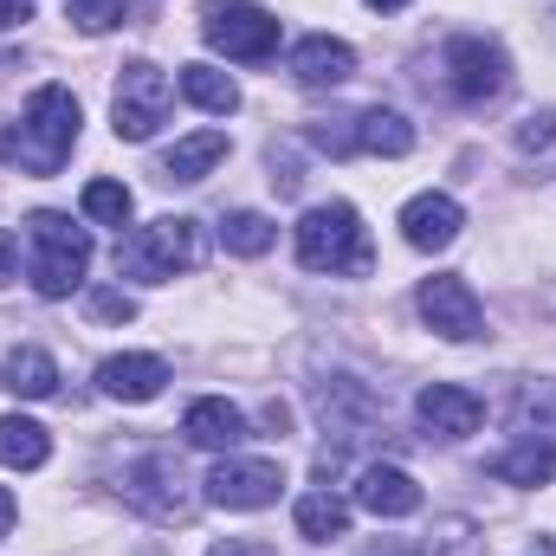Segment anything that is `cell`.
Wrapping results in <instances>:
<instances>
[{
	"label": "cell",
	"instance_id": "cell-1",
	"mask_svg": "<svg viewBox=\"0 0 556 556\" xmlns=\"http://www.w3.org/2000/svg\"><path fill=\"white\" fill-rule=\"evenodd\" d=\"M78 124H85L78 98L65 85H39L26 98L20 124L0 130V162L20 168V175H59L72 162V149H78Z\"/></svg>",
	"mask_w": 556,
	"mask_h": 556
},
{
	"label": "cell",
	"instance_id": "cell-2",
	"mask_svg": "<svg viewBox=\"0 0 556 556\" xmlns=\"http://www.w3.org/2000/svg\"><path fill=\"white\" fill-rule=\"evenodd\" d=\"M298 266L304 273H330V278H363L376 266L369 253V227L350 201H324L298 220Z\"/></svg>",
	"mask_w": 556,
	"mask_h": 556
},
{
	"label": "cell",
	"instance_id": "cell-3",
	"mask_svg": "<svg viewBox=\"0 0 556 556\" xmlns=\"http://www.w3.org/2000/svg\"><path fill=\"white\" fill-rule=\"evenodd\" d=\"M85 266H91V233L72 227V214H26V278L39 298H72L85 285Z\"/></svg>",
	"mask_w": 556,
	"mask_h": 556
},
{
	"label": "cell",
	"instance_id": "cell-4",
	"mask_svg": "<svg viewBox=\"0 0 556 556\" xmlns=\"http://www.w3.org/2000/svg\"><path fill=\"white\" fill-rule=\"evenodd\" d=\"M201 253H207L201 220H188V214H162V220L137 227L130 240H117V278L168 285L175 273H194V266H201Z\"/></svg>",
	"mask_w": 556,
	"mask_h": 556
},
{
	"label": "cell",
	"instance_id": "cell-5",
	"mask_svg": "<svg viewBox=\"0 0 556 556\" xmlns=\"http://www.w3.org/2000/svg\"><path fill=\"white\" fill-rule=\"evenodd\" d=\"M201 39L240 65H266L278 52V13H266L260 0H207L201 7Z\"/></svg>",
	"mask_w": 556,
	"mask_h": 556
},
{
	"label": "cell",
	"instance_id": "cell-6",
	"mask_svg": "<svg viewBox=\"0 0 556 556\" xmlns=\"http://www.w3.org/2000/svg\"><path fill=\"white\" fill-rule=\"evenodd\" d=\"M168 104H175L168 72L149 65V59H130L124 78H117V91H111V130H117V142H149L168 124Z\"/></svg>",
	"mask_w": 556,
	"mask_h": 556
},
{
	"label": "cell",
	"instance_id": "cell-7",
	"mask_svg": "<svg viewBox=\"0 0 556 556\" xmlns=\"http://www.w3.org/2000/svg\"><path fill=\"white\" fill-rule=\"evenodd\" d=\"M446 91L459 98V104H492V98H505V85H511V59H505V46L498 39H485V33H459V39H446Z\"/></svg>",
	"mask_w": 556,
	"mask_h": 556
},
{
	"label": "cell",
	"instance_id": "cell-8",
	"mask_svg": "<svg viewBox=\"0 0 556 556\" xmlns=\"http://www.w3.org/2000/svg\"><path fill=\"white\" fill-rule=\"evenodd\" d=\"M124 498L137 505L142 518H155V525H188V518H194V498H188V479H181L175 453L137 459V466L124 472Z\"/></svg>",
	"mask_w": 556,
	"mask_h": 556
},
{
	"label": "cell",
	"instance_id": "cell-9",
	"mask_svg": "<svg viewBox=\"0 0 556 556\" xmlns=\"http://www.w3.org/2000/svg\"><path fill=\"white\" fill-rule=\"evenodd\" d=\"M278 492H285L278 459H240V453H227L207 472V505H220V511H266V505H278Z\"/></svg>",
	"mask_w": 556,
	"mask_h": 556
},
{
	"label": "cell",
	"instance_id": "cell-10",
	"mask_svg": "<svg viewBox=\"0 0 556 556\" xmlns=\"http://www.w3.org/2000/svg\"><path fill=\"white\" fill-rule=\"evenodd\" d=\"M420 317H427V330H440L446 343H472V337H485V311H479V298H472V285L453 273L427 278L415 291Z\"/></svg>",
	"mask_w": 556,
	"mask_h": 556
},
{
	"label": "cell",
	"instance_id": "cell-11",
	"mask_svg": "<svg viewBox=\"0 0 556 556\" xmlns=\"http://www.w3.org/2000/svg\"><path fill=\"white\" fill-rule=\"evenodd\" d=\"M311 408L324 415V433H337V446L363 440V433L382 420V402H376L356 376H330V382H317V389H311Z\"/></svg>",
	"mask_w": 556,
	"mask_h": 556
},
{
	"label": "cell",
	"instance_id": "cell-12",
	"mask_svg": "<svg viewBox=\"0 0 556 556\" xmlns=\"http://www.w3.org/2000/svg\"><path fill=\"white\" fill-rule=\"evenodd\" d=\"M415 420L433 433V440H466V433H479L485 402H479L472 389H459V382H433V389L415 395Z\"/></svg>",
	"mask_w": 556,
	"mask_h": 556
},
{
	"label": "cell",
	"instance_id": "cell-13",
	"mask_svg": "<svg viewBox=\"0 0 556 556\" xmlns=\"http://www.w3.org/2000/svg\"><path fill=\"white\" fill-rule=\"evenodd\" d=\"M459 227H466V214H459V201L453 194H415L408 207H402V240L415 247V253H446L453 240H459Z\"/></svg>",
	"mask_w": 556,
	"mask_h": 556
},
{
	"label": "cell",
	"instance_id": "cell-14",
	"mask_svg": "<svg viewBox=\"0 0 556 556\" xmlns=\"http://www.w3.org/2000/svg\"><path fill=\"white\" fill-rule=\"evenodd\" d=\"M285 72H291L304 91H330V85L356 78V52H350L343 39H330V33H311V39H298V46H291Z\"/></svg>",
	"mask_w": 556,
	"mask_h": 556
},
{
	"label": "cell",
	"instance_id": "cell-15",
	"mask_svg": "<svg viewBox=\"0 0 556 556\" xmlns=\"http://www.w3.org/2000/svg\"><path fill=\"white\" fill-rule=\"evenodd\" d=\"M98 389L111 395V402H155L162 389H168V363L162 356H142V350H130V356H104L98 363Z\"/></svg>",
	"mask_w": 556,
	"mask_h": 556
},
{
	"label": "cell",
	"instance_id": "cell-16",
	"mask_svg": "<svg viewBox=\"0 0 556 556\" xmlns=\"http://www.w3.org/2000/svg\"><path fill=\"white\" fill-rule=\"evenodd\" d=\"M356 505L376 511V518H415L420 511V485L402 472V466H363V479H356Z\"/></svg>",
	"mask_w": 556,
	"mask_h": 556
},
{
	"label": "cell",
	"instance_id": "cell-17",
	"mask_svg": "<svg viewBox=\"0 0 556 556\" xmlns=\"http://www.w3.org/2000/svg\"><path fill=\"white\" fill-rule=\"evenodd\" d=\"M181 433H188V446H201V453H233V446L247 440V415H240L233 402L207 395V402H194V408L181 415Z\"/></svg>",
	"mask_w": 556,
	"mask_h": 556
},
{
	"label": "cell",
	"instance_id": "cell-18",
	"mask_svg": "<svg viewBox=\"0 0 556 556\" xmlns=\"http://www.w3.org/2000/svg\"><path fill=\"white\" fill-rule=\"evenodd\" d=\"M214 162H227V130H194V137H181L162 162H155V181H181V188H194V181H207Z\"/></svg>",
	"mask_w": 556,
	"mask_h": 556
},
{
	"label": "cell",
	"instance_id": "cell-19",
	"mask_svg": "<svg viewBox=\"0 0 556 556\" xmlns=\"http://www.w3.org/2000/svg\"><path fill=\"white\" fill-rule=\"evenodd\" d=\"M0 389L20 395V402H46V395H59V363H52L46 350L20 343V350L0 356Z\"/></svg>",
	"mask_w": 556,
	"mask_h": 556
},
{
	"label": "cell",
	"instance_id": "cell-20",
	"mask_svg": "<svg viewBox=\"0 0 556 556\" xmlns=\"http://www.w3.org/2000/svg\"><path fill=\"white\" fill-rule=\"evenodd\" d=\"M350 142L363 155H408L415 149V124L402 111H389V104H369V111L350 117Z\"/></svg>",
	"mask_w": 556,
	"mask_h": 556
},
{
	"label": "cell",
	"instance_id": "cell-21",
	"mask_svg": "<svg viewBox=\"0 0 556 556\" xmlns=\"http://www.w3.org/2000/svg\"><path fill=\"white\" fill-rule=\"evenodd\" d=\"M46 459H52V433H46L39 420L0 415V466H13V472H39Z\"/></svg>",
	"mask_w": 556,
	"mask_h": 556
},
{
	"label": "cell",
	"instance_id": "cell-22",
	"mask_svg": "<svg viewBox=\"0 0 556 556\" xmlns=\"http://www.w3.org/2000/svg\"><path fill=\"white\" fill-rule=\"evenodd\" d=\"M492 479H505V485H551L556 479V446L551 440H518V446H505V453L492 459Z\"/></svg>",
	"mask_w": 556,
	"mask_h": 556
},
{
	"label": "cell",
	"instance_id": "cell-23",
	"mask_svg": "<svg viewBox=\"0 0 556 556\" xmlns=\"http://www.w3.org/2000/svg\"><path fill=\"white\" fill-rule=\"evenodd\" d=\"M298 538H311V544H337V538H350V505L324 485V492H304L298 498Z\"/></svg>",
	"mask_w": 556,
	"mask_h": 556
},
{
	"label": "cell",
	"instance_id": "cell-24",
	"mask_svg": "<svg viewBox=\"0 0 556 556\" xmlns=\"http://www.w3.org/2000/svg\"><path fill=\"white\" fill-rule=\"evenodd\" d=\"M181 98L214 111V117H233L240 111V85L220 72V65H181Z\"/></svg>",
	"mask_w": 556,
	"mask_h": 556
},
{
	"label": "cell",
	"instance_id": "cell-25",
	"mask_svg": "<svg viewBox=\"0 0 556 556\" xmlns=\"http://www.w3.org/2000/svg\"><path fill=\"white\" fill-rule=\"evenodd\" d=\"M278 227L266 220V214H253V207H240V214H227L220 220V247L227 253H240V260H260V253H273Z\"/></svg>",
	"mask_w": 556,
	"mask_h": 556
},
{
	"label": "cell",
	"instance_id": "cell-26",
	"mask_svg": "<svg viewBox=\"0 0 556 556\" xmlns=\"http://www.w3.org/2000/svg\"><path fill=\"white\" fill-rule=\"evenodd\" d=\"M511 420H518V433H525V440L556 433V382H525V389H518V402H511Z\"/></svg>",
	"mask_w": 556,
	"mask_h": 556
},
{
	"label": "cell",
	"instance_id": "cell-27",
	"mask_svg": "<svg viewBox=\"0 0 556 556\" xmlns=\"http://www.w3.org/2000/svg\"><path fill=\"white\" fill-rule=\"evenodd\" d=\"M479 551H485V538H479V525H472L466 511L433 518V531H427V544H420V556H479Z\"/></svg>",
	"mask_w": 556,
	"mask_h": 556
},
{
	"label": "cell",
	"instance_id": "cell-28",
	"mask_svg": "<svg viewBox=\"0 0 556 556\" xmlns=\"http://www.w3.org/2000/svg\"><path fill=\"white\" fill-rule=\"evenodd\" d=\"M130 214H137V201H130L124 181H85V220H98V227H130Z\"/></svg>",
	"mask_w": 556,
	"mask_h": 556
},
{
	"label": "cell",
	"instance_id": "cell-29",
	"mask_svg": "<svg viewBox=\"0 0 556 556\" xmlns=\"http://www.w3.org/2000/svg\"><path fill=\"white\" fill-rule=\"evenodd\" d=\"M65 13H72V26H78V33H111V26H124V20H130V7H124V0H72Z\"/></svg>",
	"mask_w": 556,
	"mask_h": 556
},
{
	"label": "cell",
	"instance_id": "cell-30",
	"mask_svg": "<svg viewBox=\"0 0 556 556\" xmlns=\"http://www.w3.org/2000/svg\"><path fill=\"white\" fill-rule=\"evenodd\" d=\"M91 317L98 324H130L137 317V298L130 291H91Z\"/></svg>",
	"mask_w": 556,
	"mask_h": 556
},
{
	"label": "cell",
	"instance_id": "cell-31",
	"mask_svg": "<svg viewBox=\"0 0 556 556\" xmlns=\"http://www.w3.org/2000/svg\"><path fill=\"white\" fill-rule=\"evenodd\" d=\"M556 142V111H531L518 124V149H551Z\"/></svg>",
	"mask_w": 556,
	"mask_h": 556
},
{
	"label": "cell",
	"instance_id": "cell-32",
	"mask_svg": "<svg viewBox=\"0 0 556 556\" xmlns=\"http://www.w3.org/2000/svg\"><path fill=\"white\" fill-rule=\"evenodd\" d=\"M207 556H278L273 544H253V538H227V544H214Z\"/></svg>",
	"mask_w": 556,
	"mask_h": 556
},
{
	"label": "cell",
	"instance_id": "cell-33",
	"mask_svg": "<svg viewBox=\"0 0 556 556\" xmlns=\"http://www.w3.org/2000/svg\"><path fill=\"white\" fill-rule=\"evenodd\" d=\"M13 273H20V240L0 227V285H13Z\"/></svg>",
	"mask_w": 556,
	"mask_h": 556
},
{
	"label": "cell",
	"instance_id": "cell-34",
	"mask_svg": "<svg viewBox=\"0 0 556 556\" xmlns=\"http://www.w3.org/2000/svg\"><path fill=\"white\" fill-rule=\"evenodd\" d=\"M20 20H33V0H0V33L20 26Z\"/></svg>",
	"mask_w": 556,
	"mask_h": 556
},
{
	"label": "cell",
	"instance_id": "cell-35",
	"mask_svg": "<svg viewBox=\"0 0 556 556\" xmlns=\"http://www.w3.org/2000/svg\"><path fill=\"white\" fill-rule=\"evenodd\" d=\"M13 511H20V505H13V492H7V485H0V538H7V531H13Z\"/></svg>",
	"mask_w": 556,
	"mask_h": 556
},
{
	"label": "cell",
	"instance_id": "cell-36",
	"mask_svg": "<svg viewBox=\"0 0 556 556\" xmlns=\"http://www.w3.org/2000/svg\"><path fill=\"white\" fill-rule=\"evenodd\" d=\"M369 7H376V13H395V7H408V0H369Z\"/></svg>",
	"mask_w": 556,
	"mask_h": 556
},
{
	"label": "cell",
	"instance_id": "cell-37",
	"mask_svg": "<svg viewBox=\"0 0 556 556\" xmlns=\"http://www.w3.org/2000/svg\"><path fill=\"white\" fill-rule=\"evenodd\" d=\"M7 65H13V52H0V72H7Z\"/></svg>",
	"mask_w": 556,
	"mask_h": 556
}]
</instances>
